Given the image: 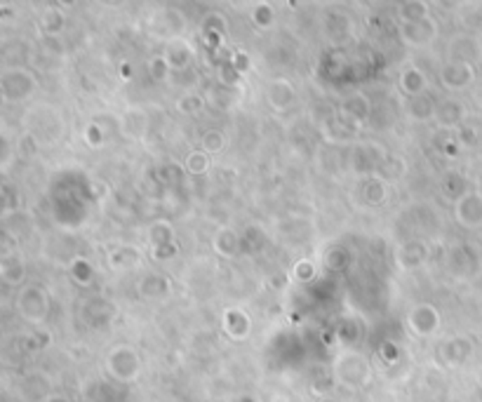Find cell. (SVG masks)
<instances>
[{
	"label": "cell",
	"mask_w": 482,
	"mask_h": 402,
	"mask_svg": "<svg viewBox=\"0 0 482 402\" xmlns=\"http://www.w3.org/2000/svg\"><path fill=\"white\" fill-rule=\"evenodd\" d=\"M224 329H226L231 339H235V341L247 339L249 317L245 313H240V310H228V313L224 315Z\"/></svg>",
	"instance_id": "obj_3"
},
{
	"label": "cell",
	"mask_w": 482,
	"mask_h": 402,
	"mask_svg": "<svg viewBox=\"0 0 482 402\" xmlns=\"http://www.w3.org/2000/svg\"><path fill=\"white\" fill-rule=\"evenodd\" d=\"M106 369H108V374H111L113 379L120 381V384H130V381L137 379V374L141 369L137 351L130 348V346L113 348V351L108 353V358H106Z\"/></svg>",
	"instance_id": "obj_1"
},
{
	"label": "cell",
	"mask_w": 482,
	"mask_h": 402,
	"mask_svg": "<svg viewBox=\"0 0 482 402\" xmlns=\"http://www.w3.org/2000/svg\"><path fill=\"white\" fill-rule=\"evenodd\" d=\"M478 379H480V384H482V367H480V374H478Z\"/></svg>",
	"instance_id": "obj_4"
},
{
	"label": "cell",
	"mask_w": 482,
	"mask_h": 402,
	"mask_svg": "<svg viewBox=\"0 0 482 402\" xmlns=\"http://www.w3.org/2000/svg\"><path fill=\"white\" fill-rule=\"evenodd\" d=\"M407 322H409V329H412L416 336H430L440 325V315L433 306H426V303H423V306H416L412 313H409Z\"/></svg>",
	"instance_id": "obj_2"
}]
</instances>
